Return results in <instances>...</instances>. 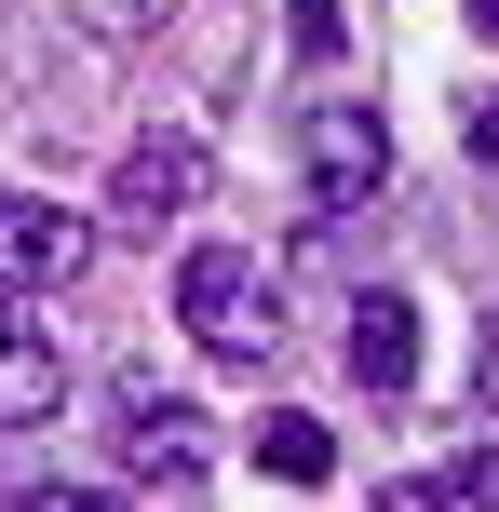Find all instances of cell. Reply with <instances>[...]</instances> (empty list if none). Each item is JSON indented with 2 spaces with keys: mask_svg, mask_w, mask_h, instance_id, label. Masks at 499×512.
<instances>
[{
  "mask_svg": "<svg viewBox=\"0 0 499 512\" xmlns=\"http://www.w3.org/2000/svg\"><path fill=\"white\" fill-rule=\"evenodd\" d=\"M176 324L203 337L216 364H270V351H284V283H270L243 243H203L176 270Z\"/></svg>",
  "mask_w": 499,
  "mask_h": 512,
  "instance_id": "cell-1",
  "label": "cell"
},
{
  "mask_svg": "<svg viewBox=\"0 0 499 512\" xmlns=\"http://www.w3.org/2000/svg\"><path fill=\"white\" fill-rule=\"evenodd\" d=\"M108 432H122V486H149V499H189L216 472V418L189 405V391H162V378L108 391Z\"/></svg>",
  "mask_w": 499,
  "mask_h": 512,
  "instance_id": "cell-2",
  "label": "cell"
},
{
  "mask_svg": "<svg viewBox=\"0 0 499 512\" xmlns=\"http://www.w3.org/2000/svg\"><path fill=\"white\" fill-rule=\"evenodd\" d=\"M297 162H311V203L351 216V203L392 189V122H378L365 95H324V108H297Z\"/></svg>",
  "mask_w": 499,
  "mask_h": 512,
  "instance_id": "cell-3",
  "label": "cell"
},
{
  "mask_svg": "<svg viewBox=\"0 0 499 512\" xmlns=\"http://www.w3.org/2000/svg\"><path fill=\"white\" fill-rule=\"evenodd\" d=\"M189 203H203V135H135V149L108 162V230L162 243Z\"/></svg>",
  "mask_w": 499,
  "mask_h": 512,
  "instance_id": "cell-4",
  "label": "cell"
},
{
  "mask_svg": "<svg viewBox=\"0 0 499 512\" xmlns=\"http://www.w3.org/2000/svg\"><path fill=\"white\" fill-rule=\"evenodd\" d=\"M81 256H95V216L0 189V297H54V283H81Z\"/></svg>",
  "mask_w": 499,
  "mask_h": 512,
  "instance_id": "cell-5",
  "label": "cell"
},
{
  "mask_svg": "<svg viewBox=\"0 0 499 512\" xmlns=\"http://www.w3.org/2000/svg\"><path fill=\"white\" fill-rule=\"evenodd\" d=\"M54 405H68V351L27 297H0V432H41Z\"/></svg>",
  "mask_w": 499,
  "mask_h": 512,
  "instance_id": "cell-6",
  "label": "cell"
},
{
  "mask_svg": "<svg viewBox=\"0 0 499 512\" xmlns=\"http://www.w3.org/2000/svg\"><path fill=\"white\" fill-rule=\"evenodd\" d=\"M351 378H365V391H405V378H419V297H392V283L351 297Z\"/></svg>",
  "mask_w": 499,
  "mask_h": 512,
  "instance_id": "cell-7",
  "label": "cell"
},
{
  "mask_svg": "<svg viewBox=\"0 0 499 512\" xmlns=\"http://www.w3.org/2000/svg\"><path fill=\"white\" fill-rule=\"evenodd\" d=\"M257 472H284V486H324V472H338V432H324V418H257Z\"/></svg>",
  "mask_w": 499,
  "mask_h": 512,
  "instance_id": "cell-8",
  "label": "cell"
},
{
  "mask_svg": "<svg viewBox=\"0 0 499 512\" xmlns=\"http://www.w3.org/2000/svg\"><path fill=\"white\" fill-rule=\"evenodd\" d=\"M486 486H499V459H446V472H405L392 499L405 512H459V499H486Z\"/></svg>",
  "mask_w": 499,
  "mask_h": 512,
  "instance_id": "cell-9",
  "label": "cell"
},
{
  "mask_svg": "<svg viewBox=\"0 0 499 512\" xmlns=\"http://www.w3.org/2000/svg\"><path fill=\"white\" fill-rule=\"evenodd\" d=\"M459 149H473V176H499V81H486L473 108H459Z\"/></svg>",
  "mask_w": 499,
  "mask_h": 512,
  "instance_id": "cell-10",
  "label": "cell"
},
{
  "mask_svg": "<svg viewBox=\"0 0 499 512\" xmlns=\"http://www.w3.org/2000/svg\"><path fill=\"white\" fill-rule=\"evenodd\" d=\"M351 41V14H338V0H297V54H311V68H324V54H338Z\"/></svg>",
  "mask_w": 499,
  "mask_h": 512,
  "instance_id": "cell-11",
  "label": "cell"
},
{
  "mask_svg": "<svg viewBox=\"0 0 499 512\" xmlns=\"http://www.w3.org/2000/svg\"><path fill=\"white\" fill-rule=\"evenodd\" d=\"M81 27L95 41H135V27H162V0H81Z\"/></svg>",
  "mask_w": 499,
  "mask_h": 512,
  "instance_id": "cell-12",
  "label": "cell"
},
{
  "mask_svg": "<svg viewBox=\"0 0 499 512\" xmlns=\"http://www.w3.org/2000/svg\"><path fill=\"white\" fill-rule=\"evenodd\" d=\"M473 405H499V324L473 337Z\"/></svg>",
  "mask_w": 499,
  "mask_h": 512,
  "instance_id": "cell-13",
  "label": "cell"
},
{
  "mask_svg": "<svg viewBox=\"0 0 499 512\" xmlns=\"http://www.w3.org/2000/svg\"><path fill=\"white\" fill-rule=\"evenodd\" d=\"M473 41H499V0H473Z\"/></svg>",
  "mask_w": 499,
  "mask_h": 512,
  "instance_id": "cell-14",
  "label": "cell"
}]
</instances>
